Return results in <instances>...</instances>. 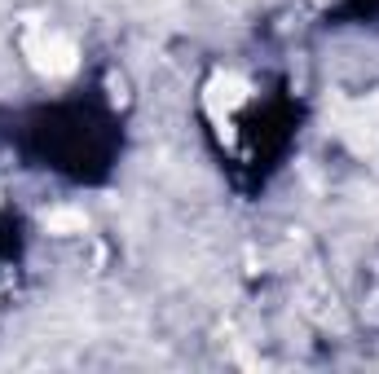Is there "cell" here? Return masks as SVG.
Here are the masks:
<instances>
[{
	"instance_id": "6da1fadb",
	"label": "cell",
	"mask_w": 379,
	"mask_h": 374,
	"mask_svg": "<svg viewBox=\"0 0 379 374\" xmlns=\"http://www.w3.org/2000/svg\"><path fill=\"white\" fill-rule=\"evenodd\" d=\"M49 229H84V216H75V212H57V216H49Z\"/></svg>"
}]
</instances>
